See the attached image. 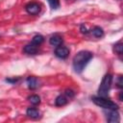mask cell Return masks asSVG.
<instances>
[{
    "instance_id": "1",
    "label": "cell",
    "mask_w": 123,
    "mask_h": 123,
    "mask_svg": "<svg viewBox=\"0 0 123 123\" xmlns=\"http://www.w3.org/2000/svg\"><path fill=\"white\" fill-rule=\"evenodd\" d=\"M92 58H93V55L89 51L83 50L78 52L73 58V68L75 72L81 73Z\"/></svg>"
},
{
    "instance_id": "2",
    "label": "cell",
    "mask_w": 123,
    "mask_h": 123,
    "mask_svg": "<svg viewBox=\"0 0 123 123\" xmlns=\"http://www.w3.org/2000/svg\"><path fill=\"white\" fill-rule=\"evenodd\" d=\"M92 102L103 108V109H106V110H118V106L117 104H115L113 101L108 99V97H102V96H92L91 98Z\"/></svg>"
},
{
    "instance_id": "3",
    "label": "cell",
    "mask_w": 123,
    "mask_h": 123,
    "mask_svg": "<svg viewBox=\"0 0 123 123\" xmlns=\"http://www.w3.org/2000/svg\"><path fill=\"white\" fill-rule=\"evenodd\" d=\"M111 82H112V75L111 74L108 73L103 77L102 82H101L99 88H98V95L99 96L108 97L109 91H110L111 86Z\"/></svg>"
},
{
    "instance_id": "4",
    "label": "cell",
    "mask_w": 123,
    "mask_h": 123,
    "mask_svg": "<svg viewBox=\"0 0 123 123\" xmlns=\"http://www.w3.org/2000/svg\"><path fill=\"white\" fill-rule=\"evenodd\" d=\"M25 10L29 14L36 15L38 14L40 12V5L36 2H30L25 6Z\"/></svg>"
},
{
    "instance_id": "5",
    "label": "cell",
    "mask_w": 123,
    "mask_h": 123,
    "mask_svg": "<svg viewBox=\"0 0 123 123\" xmlns=\"http://www.w3.org/2000/svg\"><path fill=\"white\" fill-rule=\"evenodd\" d=\"M55 55L59 59H66L69 56V49L65 46H57L55 50Z\"/></svg>"
},
{
    "instance_id": "6",
    "label": "cell",
    "mask_w": 123,
    "mask_h": 123,
    "mask_svg": "<svg viewBox=\"0 0 123 123\" xmlns=\"http://www.w3.org/2000/svg\"><path fill=\"white\" fill-rule=\"evenodd\" d=\"M119 120L120 117L117 110H109V112L107 113V121L110 123H117L119 122Z\"/></svg>"
},
{
    "instance_id": "7",
    "label": "cell",
    "mask_w": 123,
    "mask_h": 123,
    "mask_svg": "<svg viewBox=\"0 0 123 123\" xmlns=\"http://www.w3.org/2000/svg\"><path fill=\"white\" fill-rule=\"evenodd\" d=\"M23 51H24V53H26L28 55H36L37 53L38 49H37V45H35L34 43H30V44H27L24 46Z\"/></svg>"
},
{
    "instance_id": "8",
    "label": "cell",
    "mask_w": 123,
    "mask_h": 123,
    "mask_svg": "<svg viewBox=\"0 0 123 123\" xmlns=\"http://www.w3.org/2000/svg\"><path fill=\"white\" fill-rule=\"evenodd\" d=\"M27 85H28V87L30 89H36L38 86V83H37V79L36 77H33V76H30L27 78Z\"/></svg>"
},
{
    "instance_id": "9",
    "label": "cell",
    "mask_w": 123,
    "mask_h": 123,
    "mask_svg": "<svg viewBox=\"0 0 123 123\" xmlns=\"http://www.w3.org/2000/svg\"><path fill=\"white\" fill-rule=\"evenodd\" d=\"M26 114L31 118H38L39 117V111L36 108H28L26 111Z\"/></svg>"
},
{
    "instance_id": "10",
    "label": "cell",
    "mask_w": 123,
    "mask_h": 123,
    "mask_svg": "<svg viewBox=\"0 0 123 123\" xmlns=\"http://www.w3.org/2000/svg\"><path fill=\"white\" fill-rule=\"evenodd\" d=\"M49 43L52 46H60L62 44V38L59 36H52L49 38Z\"/></svg>"
},
{
    "instance_id": "11",
    "label": "cell",
    "mask_w": 123,
    "mask_h": 123,
    "mask_svg": "<svg viewBox=\"0 0 123 123\" xmlns=\"http://www.w3.org/2000/svg\"><path fill=\"white\" fill-rule=\"evenodd\" d=\"M67 97L65 96V95H59L57 98H56V100H55V104H56V106H58V107H62V106H64V105H66L67 104Z\"/></svg>"
},
{
    "instance_id": "12",
    "label": "cell",
    "mask_w": 123,
    "mask_h": 123,
    "mask_svg": "<svg viewBox=\"0 0 123 123\" xmlns=\"http://www.w3.org/2000/svg\"><path fill=\"white\" fill-rule=\"evenodd\" d=\"M91 34H92L95 37L100 38V37H102L104 36V31H103V29H102L101 27H99V26H95V27L92 28V30H91Z\"/></svg>"
},
{
    "instance_id": "13",
    "label": "cell",
    "mask_w": 123,
    "mask_h": 123,
    "mask_svg": "<svg viewBox=\"0 0 123 123\" xmlns=\"http://www.w3.org/2000/svg\"><path fill=\"white\" fill-rule=\"evenodd\" d=\"M113 51H114V53H116L119 56L122 55V53H123V44H122L121 41H118L117 43H115L113 45Z\"/></svg>"
},
{
    "instance_id": "14",
    "label": "cell",
    "mask_w": 123,
    "mask_h": 123,
    "mask_svg": "<svg viewBox=\"0 0 123 123\" xmlns=\"http://www.w3.org/2000/svg\"><path fill=\"white\" fill-rule=\"evenodd\" d=\"M43 40H44V38H43V37L41 35H36L32 39V43H34L37 46H39L43 42Z\"/></svg>"
},
{
    "instance_id": "15",
    "label": "cell",
    "mask_w": 123,
    "mask_h": 123,
    "mask_svg": "<svg viewBox=\"0 0 123 123\" xmlns=\"http://www.w3.org/2000/svg\"><path fill=\"white\" fill-rule=\"evenodd\" d=\"M28 100L31 102V104L33 105H38L40 103V97L37 94H34V95H31L28 97Z\"/></svg>"
},
{
    "instance_id": "16",
    "label": "cell",
    "mask_w": 123,
    "mask_h": 123,
    "mask_svg": "<svg viewBox=\"0 0 123 123\" xmlns=\"http://www.w3.org/2000/svg\"><path fill=\"white\" fill-rule=\"evenodd\" d=\"M47 1L53 10H57L60 8V0H47Z\"/></svg>"
},
{
    "instance_id": "17",
    "label": "cell",
    "mask_w": 123,
    "mask_h": 123,
    "mask_svg": "<svg viewBox=\"0 0 123 123\" xmlns=\"http://www.w3.org/2000/svg\"><path fill=\"white\" fill-rule=\"evenodd\" d=\"M64 94H65V96L67 97V99H68V98H69V99H71V98H73V97H74L75 92H74L72 89H65Z\"/></svg>"
},
{
    "instance_id": "18",
    "label": "cell",
    "mask_w": 123,
    "mask_h": 123,
    "mask_svg": "<svg viewBox=\"0 0 123 123\" xmlns=\"http://www.w3.org/2000/svg\"><path fill=\"white\" fill-rule=\"evenodd\" d=\"M116 85H117V86H118L119 88H122V87H123V82H122V76H121V75H119V76L117 77Z\"/></svg>"
},
{
    "instance_id": "19",
    "label": "cell",
    "mask_w": 123,
    "mask_h": 123,
    "mask_svg": "<svg viewBox=\"0 0 123 123\" xmlns=\"http://www.w3.org/2000/svg\"><path fill=\"white\" fill-rule=\"evenodd\" d=\"M80 30H81V32H82L83 34H85V35H86V34L88 33V31H87L86 27L85 26V24H82V25L80 26Z\"/></svg>"
},
{
    "instance_id": "20",
    "label": "cell",
    "mask_w": 123,
    "mask_h": 123,
    "mask_svg": "<svg viewBox=\"0 0 123 123\" xmlns=\"http://www.w3.org/2000/svg\"><path fill=\"white\" fill-rule=\"evenodd\" d=\"M6 81L9 82V83L13 84V83H16V82L18 81V78H15V79H6Z\"/></svg>"
},
{
    "instance_id": "21",
    "label": "cell",
    "mask_w": 123,
    "mask_h": 123,
    "mask_svg": "<svg viewBox=\"0 0 123 123\" xmlns=\"http://www.w3.org/2000/svg\"><path fill=\"white\" fill-rule=\"evenodd\" d=\"M122 93H123V92H120V93H119V101H123V98H122Z\"/></svg>"
}]
</instances>
